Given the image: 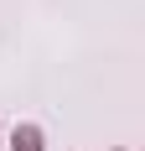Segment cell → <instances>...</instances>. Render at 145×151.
Here are the masks:
<instances>
[{
	"instance_id": "6da1fadb",
	"label": "cell",
	"mask_w": 145,
	"mask_h": 151,
	"mask_svg": "<svg viewBox=\"0 0 145 151\" xmlns=\"http://www.w3.org/2000/svg\"><path fill=\"white\" fill-rule=\"evenodd\" d=\"M11 151H42V130L36 125H16L11 130Z\"/></svg>"
}]
</instances>
